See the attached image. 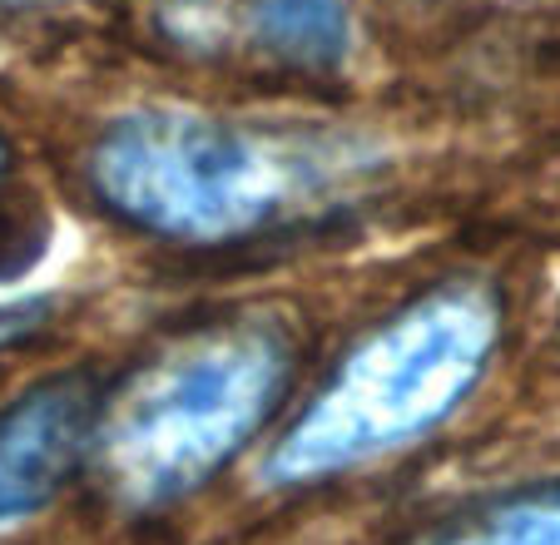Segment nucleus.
Returning <instances> with one entry per match:
<instances>
[{
    "instance_id": "nucleus-2",
    "label": "nucleus",
    "mask_w": 560,
    "mask_h": 545,
    "mask_svg": "<svg viewBox=\"0 0 560 545\" xmlns=\"http://www.w3.org/2000/svg\"><path fill=\"white\" fill-rule=\"evenodd\" d=\"M501 337L487 288H436L372 327L264 462V482L303 486L432 437L481 382Z\"/></svg>"
},
{
    "instance_id": "nucleus-6",
    "label": "nucleus",
    "mask_w": 560,
    "mask_h": 545,
    "mask_svg": "<svg viewBox=\"0 0 560 545\" xmlns=\"http://www.w3.org/2000/svg\"><path fill=\"white\" fill-rule=\"evenodd\" d=\"M248 25L268 55L303 70H332L352 50L348 0H244Z\"/></svg>"
},
{
    "instance_id": "nucleus-3",
    "label": "nucleus",
    "mask_w": 560,
    "mask_h": 545,
    "mask_svg": "<svg viewBox=\"0 0 560 545\" xmlns=\"http://www.w3.org/2000/svg\"><path fill=\"white\" fill-rule=\"evenodd\" d=\"M288 382V343L229 323L170 347L100 411L95 451L109 491L135 511L194 496L268 417Z\"/></svg>"
},
{
    "instance_id": "nucleus-5",
    "label": "nucleus",
    "mask_w": 560,
    "mask_h": 545,
    "mask_svg": "<svg viewBox=\"0 0 560 545\" xmlns=\"http://www.w3.org/2000/svg\"><path fill=\"white\" fill-rule=\"evenodd\" d=\"M412 545H560V482L511 486L446 515Z\"/></svg>"
},
{
    "instance_id": "nucleus-1",
    "label": "nucleus",
    "mask_w": 560,
    "mask_h": 545,
    "mask_svg": "<svg viewBox=\"0 0 560 545\" xmlns=\"http://www.w3.org/2000/svg\"><path fill=\"white\" fill-rule=\"evenodd\" d=\"M358 174L313 135L213 119L199 109H129L90 149V184L125 223L174 243H238Z\"/></svg>"
},
{
    "instance_id": "nucleus-7",
    "label": "nucleus",
    "mask_w": 560,
    "mask_h": 545,
    "mask_svg": "<svg viewBox=\"0 0 560 545\" xmlns=\"http://www.w3.org/2000/svg\"><path fill=\"white\" fill-rule=\"evenodd\" d=\"M40 317H45L40 298H25V303L0 308V343H15V337H25L31 327H40Z\"/></svg>"
},
{
    "instance_id": "nucleus-4",
    "label": "nucleus",
    "mask_w": 560,
    "mask_h": 545,
    "mask_svg": "<svg viewBox=\"0 0 560 545\" xmlns=\"http://www.w3.org/2000/svg\"><path fill=\"white\" fill-rule=\"evenodd\" d=\"M100 382L65 372L0 411V525L45 511L85 466L100 427Z\"/></svg>"
}]
</instances>
